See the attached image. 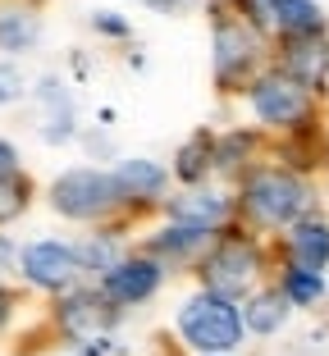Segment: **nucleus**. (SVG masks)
I'll return each mask as SVG.
<instances>
[{
  "label": "nucleus",
  "instance_id": "1",
  "mask_svg": "<svg viewBox=\"0 0 329 356\" xmlns=\"http://www.w3.org/2000/svg\"><path fill=\"white\" fill-rule=\"evenodd\" d=\"M238 206L256 229H293V224H302L311 215L316 188L288 165H256L243 174Z\"/></svg>",
  "mask_w": 329,
  "mask_h": 356
},
{
  "label": "nucleus",
  "instance_id": "2",
  "mask_svg": "<svg viewBox=\"0 0 329 356\" xmlns=\"http://www.w3.org/2000/svg\"><path fill=\"white\" fill-rule=\"evenodd\" d=\"M211 28H215V83L224 92H243L266 74V46L275 37L256 28L234 0H211Z\"/></svg>",
  "mask_w": 329,
  "mask_h": 356
},
{
  "label": "nucleus",
  "instance_id": "3",
  "mask_svg": "<svg viewBox=\"0 0 329 356\" xmlns=\"http://www.w3.org/2000/svg\"><path fill=\"white\" fill-rule=\"evenodd\" d=\"M243 329L247 325H243L238 302H229L220 293H206L202 288L197 297H188L179 306V334L192 352H202V356H229L243 343Z\"/></svg>",
  "mask_w": 329,
  "mask_h": 356
},
{
  "label": "nucleus",
  "instance_id": "4",
  "mask_svg": "<svg viewBox=\"0 0 329 356\" xmlns=\"http://www.w3.org/2000/svg\"><path fill=\"white\" fill-rule=\"evenodd\" d=\"M247 105H252L256 124L275 128V133H288V137L316 133V96L307 87H298L293 78H284L279 69H266L247 87Z\"/></svg>",
  "mask_w": 329,
  "mask_h": 356
},
{
  "label": "nucleus",
  "instance_id": "5",
  "mask_svg": "<svg viewBox=\"0 0 329 356\" xmlns=\"http://www.w3.org/2000/svg\"><path fill=\"white\" fill-rule=\"evenodd\" d=\"M51 206L60 210L64 220H110L124 206V197H119L115 174L78 165V169H64L51 183Z\"/></svg>",
  "mask_w": 329,
  "mask_h": 356
},
{
  "label": "nucleus",
  "instance_id": "6",
  "mask_svg": "<svg viewBox=\"0 0 329 356\" xmlns=\"http://www.w3.org/2000/svg\"><path fill=\"white\" fill-rule=\"evenodd\" d=\"M256 274H261V252H256V242L243 238V233H229V238H220L211 252H206L202 288L206 293L229 297V302H238L243 293H252Z\"/></svg>",
  "mask_w": 329,
  "mask_h": 356
},
{
  "label": "nucleus",
  "instance_id": "7",
  "mask_svg": "<svg viewBox=\"0 0 329 356\" xmlns=\"http://www.w3.org/2000/svg\"><path fill=\"white\" fill-rule=\"evenodd\" d=\"M19 270L32 288L42 293H74L78 274H83V261H78V247L74 242H60V238H42V242H28L19 252Z\"/></svg>",
  "mask_w": 329,
  "mask_h": 356
},
{
  "label": "nucleus",
  "instance_id": "8",
  "mask_svg": "<svg viewBox=\"0 0 329 356\" xmlns=\"http://www.w3.org/2000/svg\"><path fill=\"white\" fill-rule=\"evenodd\" d=\"M275 69L320 96L329 87V37H284L275 51Z\"/></svg>",
  "mask_w": 329,
  "mask_h": 356
},
{
  "label": "nucleus",
  "instance_id": "9",
  "mask_svg": "<svg viewBox=\"0 0 329 356\" xmlns=\"http://www.w3.org/2000/svg\"><path fill=\"white\" fill-rule=\"evenodd\" d=\"M160 279H165L160 261H151V256H124V261L101 279V293L115 306H142V302L156 297Z\"/></svg>",
  "mask_w": 329,
  "mask_h": 356
},
{
  "label": "nucleus",
  "instance_id": "10",
  "mask_svg": "<svg viewBox=\"0 0 329 356\" xmlns=\"http://www.w3.org/2000/svg\"><path fill=\"white\" fill-rule=\"evenodd\" d=\"M229 215H234V201L215 188H188L165 201V220L170 224H188V229H206V233H220Z\"/></svg>",
  "mask_w": 329,
  "mask_h": 356
},
{
  "label": "nucleus",
  "instance_id": "11",
  "mask_svg": "<svg viewBox=\"0 0 329 356\" xmlns=\"http://www.w3.org/2000/svg\"><path fill=\"white\" fill-rule=\"evenodd\" d=\"M110 325H115V302L106 293H69L60 302V329L78 343H96V334Z\"/></svg>",
  "mask_w": 329,
  "mask_h": 356
},
{
  "label": "nucleus",
  "instance_id": "12",
  "mask_svg": "<svg viewBox=\"0 0 329 356\" xmlns=\"http://www.w3.org/2000/svg\"><path fill=\"white\" fill-rule=\"evenodd\" d=\"M115 183H119L124 206H151V201H160L165 188H170V169L147 160V156H133V160H119Z\"/></svg>",
  "mask_w": 329,
  "mask_h": 356
},
{
  "label": "nucleus",
  "instance_id": "13",
  "mask_svg": "<svg viewBox=\"0 0 329 356\" xmlns=\"http://www.w3.org/2000/svg\"><path fill=\"white\" fill-rule=\"evenodd\" d=\"M42 42V14L32 0H0V51L28 55Z\"/></svg>",
  "mask_w": 329,
  "mask_h": 356
},
{
  "label": "nucleus",
  "instance_id": "14",
  "mask_svg": "<svg viewBox=\"0 0 329 356\" xmlns=\"http://www.w3.org/2000/svg\"><path fill=\"white\" fill-rule=\"evenodd\" d=\"M284 256H288V265L325 274V265H329V224L320 220V215H307L302 224H293V229L284 233Z\"/></svg>",
  "mask_w": 329,
  "mask_h": 356
},
{
  "label": "nucleus",
  "instance_id": "15",
  "mask_svg": "<svg viewBox=\"0 0 329 356\" xmlns=\"http://www.w3.org/2000/svg\"><path fill=\"white\" fill-rule=\"evenodd\" d=\"M37 101L46 105V115H42V137L46 142H69V137L78 133L74 128V96L64 92L60 78H42V87H37Z\"/></svg>",
  "mask_w": 329,
  "mask_h": 356
},
{
  "label": "nucleus",
  "instance_id": "16",
  "mask_svg": "<svg viewBox=\"0 0 329 356\" xmlns=\"http://www.w3.org/2000/svg\"><path fill=\"white\" fill-rule=\"evenodd\" d=\"M215 142H220L215 133L197 128V133H192L188 142L179 147V156H174V178H179V183H188V188H202L206 174L215 169Z\"/></svg>",
  "mask_w": 329,
  "mask_h": 356
},
{
  "label": "nucleus",
  "instance_id": "17",
  "mask_svg": "<svg viewBox=\"0 0 329 356\" xmlns=\"http://www.w3.org/2000/svg\"><path fill=\"white\" fill-rule=\"evenodd\" d=\"M288 311H293V302L279 293V283H275V288H261V293H252L243 302V325L252 334H279L288 325Z\"/></svg>",
  "mask_w": 329,
  "mask_h": 356
},
{
  "label": "nucleus",
  "instance_id": "18",
  "mask_svg": "<svg viewBox=\"0 0 329 356\" xmlns=\"http://www.w3.org/2000/svg\"><path fill=\"white\" fill-rule=\"evenodd\" d=\"M284 37H325V14L316 0H275V42Z\"/></svg>",
  "mask_w": 329,
  "mask_h": 356
},
{
  "label": "nucleus",
  "instance_id": "19",
  "mask_svg": "<svg viewBox=\"0 0 329 356\" xmlns=\"http://www.w3.org/2000/svg\"><path fill=\"white\" fill-rule=\"evenodd\" d=\"M206 242H211V233L206 229H188V224H165V229L151 238V252L156 256H192V252H202Z\"/></svg>",
  "mask_w": 329,
  "mask_h": 356
},
{
  "label": "nucleus",
  "instance_id": "20",
  "mask_svg": "<svg viewBox=\"0 0 329 356\" xmlns=\"http://www.w3.org/2000/svg\"><path fill=\"white\" fill-rule=\"evenodd\" d=\"M279 293H284L293 306H316L320 297H325V274L302 270V265H288V270L279 274Z\"/></svg>",
  "mask_w": 329,
  "mask_h": 356
},
{
  "label": "nucleus",
  "instance_id": "21",
  "mask_svg": "<svg viewBox=\"0 0 329 356\" xmlns=\"http://www.w3.org/2000/svg\"><path fill=\"white\" fill-rule=\"evenodd\" d=\"M78 261H83V270H92V274L106 279V274L124 261V252H119V233H96V238L78 242Z\"/></svg>",
  "mask_w": 329,
  "mask_h": 356
},
{
  "label": "nucleus",
  "instance_id": "22",
  "mask_svg": "<svg viewBox=\"0 0 329 356\" xmlns=\"http://www.w3.org/2000/svg\"><path fill=\"white\" fill-rule=\"evenodd\" d=\"M252 147H256V133H243V128L224 133L220 142H215V169H220V174H238V169L247 165V156H252Z\"/></svg>",
  "mask_w": 329,
  "mask_h": 356
},
{
  "label": "nucleus",
  "instance_id": "23",
  "mask_svg": "<svg viewBox=\"0 0 329 356\" xmlns=\"http://www.w3.org/2000/svg\"><path fill=\"white\" fill-rule=\"evenodd\" d=\"M28 174H19V178H0V224H10V220H19L23 210H28Z\"/></svg>",
  "mask_w": 329,
  "mask_h": 356
},
{
  "label": "nucleus",
  "instance_id": "24",
  "mask_svg": "<svg viewBox=\"0 0 329 356\" xmlns=\"http://www.w3.org/2000/svg\"><path fill=\"white\" fill-rule=\"evenodd\" d=\"M23 69L14 60H0V105H10V101H19L23 96Z\"/></svg>",
  "mask_w": 329,
  "mask_h": 356
},
{
  "label": "nucleus",
  "instance_id": "25",
  "mask_svg": "<svg viewBox=\"0 0 329 356\" xmlns=\"http://www.w3.org/2000/svg\"><path fill=\"white\" fill-rule=\"evenodd\" d=\"M87 23H92V32H101V37H133V23L119 19L115 10H96Z\"/></svg>",
  "mask_w": 329,
  "mask_h": 356
},
{
  "label": "nucleus",
  "instance_id": "26",
  "mask_svg": "<svg viewBox=\"0 0 329 356\" xmlns=\"http://www.w3.org/2000/svg\"><path fill=\"white\" fill-rule=\"evenodd\" d=\"M0 178H19V151L5 137H0Z\"/></svg>",
  "mask_w": 329,
  "mask_h": 356
},
{
  "label": "nucleus",
  "instance_id": "27",
  "mask_svg": "<svg viewBox=\"0 0 329 356\" xmlns=\"http://www.w3.org/2000/svg\"><path fill=\"white\" fill-rule=\"evenodd\" d=\"M138 5H147V10H156V14H183V10H192L197 0H138Z\"/></svg>",
  "mask_w": 329,
  "mask_h": 356
},
{
  "label": "nucleus",
  "instance_id": "28",
  "mask_svg": "<svg viewBox=\"0 0 329 356\" xmlns=\"http://www.w3.org/2000/svg\"><path fill=\"white\" fill-rule=\"evenodd\" d=\"M10 311H14V297H10V288L0 283V329L10 325Z\"/></svg>",
  "mask_w": 329,
  "mask_h": 356
}]
</instances>
